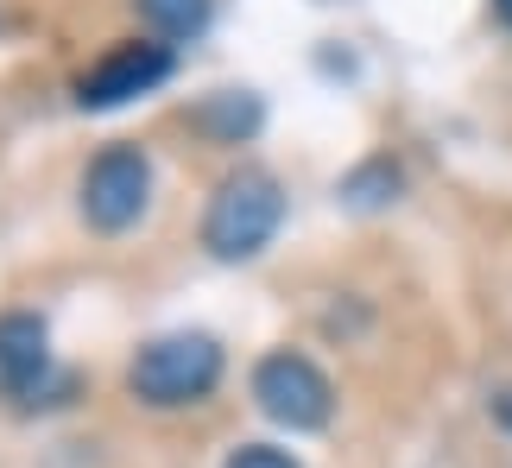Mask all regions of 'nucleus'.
Segmentation results:
<instances>
[{"label": "nucleus", "mask_w": 512, "mask_h": 468, "mask_svg": "<svg viewBox=\"0 0 512 468\" xmlns=\"http://www.w3.org/2000/svg\"><path fill=\"white\" fill-rule=\"evenodd\" d=\"M285 222V190L272 171H234V178L209 197V216H203V247L215 260H253Z\"/></svg>", "instance_id": "f257e3e1"}, {"label": "nucleus", "mask_w": 512, "mask_h": 468, "mask_svg": "<svg viewBox=\"0 0 512 468\" xmlns=\"http://www.w3.org/2000/svg\"><path fill=\"white\" fill-rule=\"evenodd\" d=\"M215 380H222V348L209 336H196V329L146 342L127 367L133 399H146V405H196L215 393Z\"/></svg>", "instance_id": "f03ea898"}, {"label": "nucleus", "mask_w": 512, "mask_h": 468, "mask_svg": "<svg viewBox=\"0 0 512 468\" xmlns=\"http://www.w3.org/2000/svg\"><path fill=\"white\" fill-rule=\"evenodd\" d=\"M253 399L285 431H323L329 412H336V386L323 380V367L310 355H291V348H279V355H266L253 367Z\"/></svg>", "instance_id": "7ed1b4c3"}, {"label": "nucleus", "mask_w": 512, "mask_h": 468, "mask_svg": "<svg viewBox=\"0 0 512 468\" xmlns=\"http://www.w3.org/2000/svg\"><path fill=\"white\" fill-rule=\"evenodd\" d=\"M146 203H152V159L140 146H108V152H95L89 171H83V216L89 228H102V234H121L146 216Z\"/></svg>", "instance_id": "20e7f679"}, {"label": "nucleus", "mask_w": 512, "mask_h": 468, "mask_svg": "<svg viewBox=\"0 0 512 468\" xmlns=\"http://www.w3.org/2000/svg\"><path fill=\"white\" fill-rule=\"evenodd\" d=\"M171 76V45H114L102 64H95L83 83H76V102L83 108H121V102H133V95H146V89H159Z\"/></svg>", "instance_id": "39448f33"}, {"label": "nucleus", "mask_w": 512, "mask_h": 468, "mask_svg": "<svg viewBox=\"0 0 512 468\" xmlns=\"http://www.w3.org/2000/svg\"><path fill=\"white\" fill-rule=\"evenodd\" d=\"M51 367V336L45 317L32 310H7L0 317V393H32Z\"/></svg>", "instance_id": "423d86ee"}, {"label": "nucleus", "mask_w": 512, "mask_h": 468, "mask_svg": "<svg viewBox=\"0 0 512 468\" xmlns=\"http://www.w3.org/2000/svg\"><path fill=\"white\" fill-rule=\"evenodd\" d=\"M140 19L159 38H190L209 26V0H140Z\"/></svg>", "instance_id": "0eeeda50"}, {"label": "nucleus", "mask_w": 512, "mask_h": 468, "mask_svg": "<svg viewBox=\"0 0 512 468\" xmlns=\"http://www.w3.org/2000/svg\"><path fill=\"white\" fill-rule=\"evenodd\" d=\"M228 468H298L285 450H272V443H241V450L228 456Z\"/></svg>", "instance_id": "6e6552de"}, {"label": "nucleus", "mask_w": 512, "mask_h": 468, "mask_svg": "<svg viewBox=\"0 0 512 468\" xmlns=\"http://www.w3.org/2000/svg\"><path fill=\"white\" fill-rule=\"evenodd\" d=\"M494 418H500L506 431H512V393H500V399H494Z\"/></svg>", "instance_id": "1a4fd4ad"}, {"label": "nucleus", "mask_w": 512, "mask_h": 468, "mask_svg": "<svg viewBox=\"0 0 512 468\" xmlns=\"http://www.w3.org/2000/svg\"><path fill=\"white\" fill-rule=\"evenodd\" d=\"M494 7H500V19H506V26H512V0H494Z\"/></svg>", "instance_id": "9d476101"}]
</instances>
